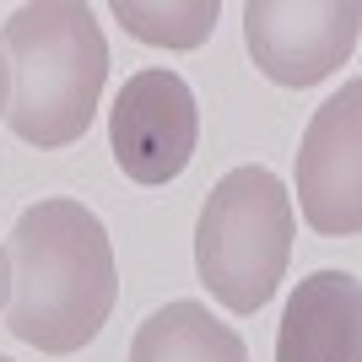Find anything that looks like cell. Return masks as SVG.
<instances>
[{
    "instance_id": "6da1fadb",
    "label": "cell",
    "mask_w": 362,
    "mask_h": 362,
    "mask_svg": "<svg viewBox=\"0 0 362 362\" xmlns=\"http://www.w3.org/2000/svg\"><path fill=\"white\" fill-rule=\"evenodd\" d=\"M11 335L71 357L108 325L119 265L103 222L81 200H38L11 227Z\"/></svg>"
},
{
    "instance_id": "7a4b0ae2",
    "label": "cell",
    "mask_w": 362,
    "mask_h": 362,
    "mask_svg": "<svg viewBox=\"0 0 362 362\" xmlns=\"http://www.w3.org/2000/svg\"><path fill=\"white\" fill-rule=\"evenodd\" d=\"M0 60L11 76L6 124L28 146H71L87 136L108 81V38L87 0L22 6L0 33Z\"/></svg>"
},
{
    "instance_id": "3957f363",
    "label": "cell",
    "mask_w": 362,
    "mask_h": 362,
    "mask_svg": "<svg viewBox=\"0 0 362 362\" xmlns=\"http://www.w3.org/2000/svg\"><path fill=\"white\" fill-rule=\"evenodd\" d=\"M292 195L271 168H233L200 206L195 271L227 314H259L292 259Z\"/></svg>"
},
{
    "instance_id": "277c9868",
    "label": "cell",
    "mask_w": 362,
    "mask_h": 362,
    "mask_svg": "<svg viewBox=\"0 0 362 362\" xmlns=\"http://www.w3.org/2000/svg\"><path fill=\"white\" fill-rule=\"evenodd\" d=\"M200 141V103L179 71H136L108 108V146L124 179H179Z\"/></svg>"
},
{
    "instance_id": "5b68a950",
    "label": "cell",
    "mask_w": 362,
    "mask_h": 362,
    "mask_svg": "<svg viewBox=\"0 0 362 362\" xmlns=\"http://www.w3.org/2000/svg\"><path fill=\"white\" fill-rule=\"evenodd\" d=\"M362 33L357 0H249L243 44L281 87H314L351 60Z\"/></svg>"
},
{
    "instance_id": "8992f818",
    "label": "cell",
    "mask_w": 362,
    "mask_h": 362,
    "mask_svg": "<svg viewBox=\"0 0 362 362\" xmlns=\"http://www.w3.org/2000/svg\"><path fill=\"white\" fill-rule=\"evenodd\" d=\"M298 206L314 233L351 238L362 227V81H346L303 130Z\"/></svg>"
},
{
    "instance_id": "52a82bcc",
    "label": "cell",
    "mask_w": 362,
    "mask_h": 362,
    "mask_svg": "<svg viewBox=\"0 0 362 362\" xmlns=\"http://www.w3.org/2000/svg\"><path fill=\"white\" fill-rule=\"evenodd\" d=\"M276 362H362V287L351 271H314L287 298Z\"/></svg>"
},
{
    "instance_id": "ba28073f",
    "label": "cell",
    "mask_w": 362,
    "mask_h": 362,
    "mask_svg": "<svg viewBox=\"0 0 362 362\" xmlns=\"http://www.w3.org/2000/svg\"><path fill=\"white\" fill-rule=\"evenodd\" d=\"M130 362H249V346L238 341L233 325L211 319L206 303L179 298L136 330Z\"/></svg>"
},
{
    "instance_id": "9c48e42d",
    "label": "cell",
    "mask_w": 362,
    "mask_h": 362,
    "mask_svg": "<svg viewBox=\"0 0 362 362\" xmlns=\"http://www.w3.org/2000/svg\"><path fill=\"white\" fill-rule=\"evenodd\" d=\"M114 16L124 33L157 49H195L216 28V0H189V6H141V0H114Z\"/></svg>"
},
{
    "instance_id": "30bf717a",
    "label": "cell",
    "mask_w": 362,
    "mask_h": 362,
    "mask_svg": "<svg viewBox=\"0 0 362 362\" xmlns=\"http://www.w3.org/2000/svg\"><path fill=\"white\" fill-rule=\"evenodd\" d=\"M11 298V259H6V249H0V303Z\"/></svg>"
},
{
    "instance_id": "8fae6325",
    "label": "cell",
    "mask_w": 362,
    "mask_h": 362,
    "mask_svg": "<svg viewBox=\"0 0 362 362\" xmlns=\"http://www.w3.org/2000/svg\"><path fill=\"white\" fill-rule=\"evenodd\" d=\"M6 92H11V76H6V60H0V114H6Z\"/></svg>"
},
{
    "instance_id": "7c38bea8",
    "label": "cell",
    "mask_w": 362,
    "mask_h": 362,
    "mask_svg": "<svg viewBox=\"0 0 362 362\" xmlns=\"http://www.w3.org/2000/svg\"><path fill=\"white\" fill-rule=\"evenodd\" d=\"M0 362H11V357H0Z\"/></svg>"
}]
</instances>
